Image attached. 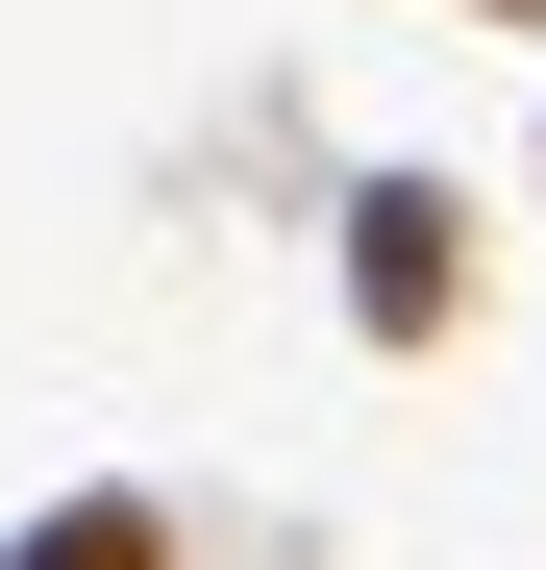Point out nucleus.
Segmentation results:
<instances>
[{
  "instance_id": "obj_1",
  "label": "nucleus",
  "mask_w": 546,
  "mask_h": 570,
  "mask_svg": "<svg viewBox=\"0 0 546 570\" xmlns=\"http://www.w3.org/2000/svg\"><path fill=\"white\" fill-rule=\"evenodd\" d=\"M323 248H348V347H447L472 323V174H348Z\"/></svg>"
},
{
  "instance_id": "obj_2",
  "label": "nucleus",
  "mask_w": 546,
  "mask_h": 570,
  "mask_svg": "<svg viewBox=\"0 0 546 570\" xmlns=\"http://www.w3.org/2000/svg\"><path fill=\"white\" fill-rule=\"evenodd\" d=\"M0 570H199V546H174V497L100 471V497H26V521H0Z\"/></svg>"
},
{
  "instance_id": "obj_3",
  "label": "nucleus",
  "mask_w": 546,
  "mask_h": 570,
  "mask_svg": "<svg viewBox=\"0 0 546 570\" xmlns=\"http://www.w3.org/2000/svg\"><path fill=\"white\" fill-rule=\"evenodd\" d=\"M472 26H546V0H472Z\"/></svg>"
}]
</instances>
